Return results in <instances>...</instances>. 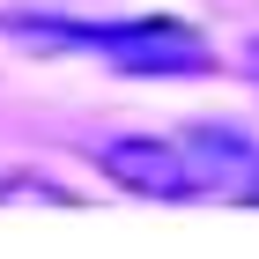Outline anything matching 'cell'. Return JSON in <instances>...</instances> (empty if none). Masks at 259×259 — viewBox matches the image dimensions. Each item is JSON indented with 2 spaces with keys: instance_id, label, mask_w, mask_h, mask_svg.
<instances>
[{
  "instance_id": "1",
  "label": "cell",
  "mask_w": 259,
  "mask_h": 259,
  "mask_svg": "<svg viewBox=\"0 0 259 259\" xmlns=\"http://www.w3.org/2000/svg\"><path fill=\"white\" fill-rule=\"evenodd\" d=\"M30 45H89L126 74H207L215 45L178 15H141V22H8Z\"/></svg>"
},
{
  "instance_id": "2",
  "label": "cell",
  "mask_w": 259,
  "mask_h": 259,
  "mask_svg": "<svg viewBox=\"0 0 259 259\" xmlns=\"http://www.w3.org/2000/svg\"><path fill=\"white\" fill-rule=\"evenodd\" d=\"M97 170L119 178L126 193H148V200H193V163H185V141L170 134H119V141H97Z\"/></svg>"
},
{
  "instance_id": "3",
  "label": "cell",
  "mask_w": 259,
  "mask_h": 259,
  "mask_svg": "<svg viewBox=\"0 0 259 259\" xmlns=\"http://www.w3.org/2000/svg\"><path fill=\"white\" fill-rule=\"evenodd\" d=\"M185 163H193L200 193H252L259 185V148L237 134V126H185Z\"/></svg>"
}]
</instances>
